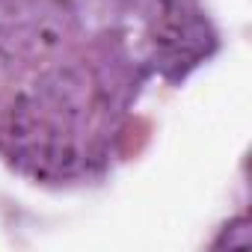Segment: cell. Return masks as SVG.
<instances>
[{"instance_id":"cell-1","label":"cell","mask_w":252,"mask_h":252,"mask_svg":"<svg viewBox=\"0 0 252 252\" xmlns=\"http://www.w3.org/2000/svg\"><path fill=\"white\" fill-rule=\"evenodd\" d=\"M149 42L166 63H193L202 54L205 24L196 0H134Z\"/></svg>"}]
</instances>
